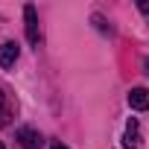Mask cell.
<instances>
[{"instance_id": "2", "label": "cell", "mask_w": 149, "mask_h": 149, "mask_svg": "<svg viewBox=\"0 0 149 149\" xmlns=\"http://www.w3.org/2000/svg\"><path fill=\"white\" fill-rule=\"evenodd\" d=\"M24 18H26V38H29V44H38V15H35V6H24Z\"/></svg>"}, {"instance_id": "9", "label": "cell", "mask_w": 149, "mask_h": 149, "mask_svg": "<svg viewBox=\"0 0 149 149\" xmlns=\"http://www.w3.org/2000/svg\"><path fill=\"white\" fill-rule=\"evenodd\" d=\"M0 149H3V143H0Z\"/></svg>"}, {"instance_id": "4", "label": "cell", "mask_w": 149, "mask_h": 149, "mask_svg": "<svg viewBox=\"0 0 149 149\" xmlns=\"http://www.w3.org/2000/svg\"><path fill=\"white\" fill-rule=\"evenodd\" d=\"M129 105H132L134 111H146V108H149V91H146V88H132Z\"/></svg>"}, {"instance_id": "1", "label": "cell", "mask_w": 149, "mask_h": 149, "mask_svg": "<svg viewBox=\"0 0 149 149\" xmlns=\"http://www.w3.org/2000/svg\"><path fill=\"white\" fill-rule=\"evenodd\" d=\"M18 140H21L24 149H41V146H44V137H41L35 129H29V126L18 129Z\"/></svg>"}, {"instance_id": "3", "label": "cell", "mask_w": 149, "mask_h": 149, "mask_svg": "<svg viewBox=\"0 0 149 149\" xmlns=\"http://www.w3.org/2000/svg\"><path fill=\"white\" fill-rule=\"evenodd\" d=\"M123 146H126V149H140V126H137V120H129V123H126Z\"/></svg>"}, {"instance_id": "6", "label": "cell", "mask_w": 149, "mask_h": 149, "mask_svg": "<svg viewBox=\"0 0 149 149\" xmlns=\"http://www.w3.org/2000/svg\"><path fill=\"white\" fill-rule=\"evenodd\" d=\"M0 123H6V102H3V94H0Z\"/></svg>"}, {"instance_id": "8", "label": "cell", "mask_w": 149, "mask_h": 149, "mask_svg": "<svg viewBox=\"0 0 149 149\" xmlns=\"http://www.w3.org/2000/svg\"><path fill=\"white\" fill-rule=\"evenodd\" d=\"M53 149H67V146L64 143H53Z\"/></svg>"}, {"instance_id": "5", "label": "cell", "mask_w": 149, "mask_h": 149, "mask_svg": "<svg viewBox=\"0 0 149 149\" xmlns=\"http://www.w3.org/2000/svg\"><path fill=\"white\" fill-rule=\"evenodd\" d=\"M15 61H18V44L15 41L0 44V67H12Z\"/></svg>"}, {"instance_id": "7", "label": "cell", "mask_w": 149, "mask_h": 149, "mask_svg": "<svg viewBox=\"0 0 149 149\" xmlns=\"http://www.w3.org/2000/svg\"><path fill=\"white\" fill-rule=\"evenodd\" d=\"M140 9H143V12H146V15H149V3H140Z\"/></svg>"}]
</instances>
